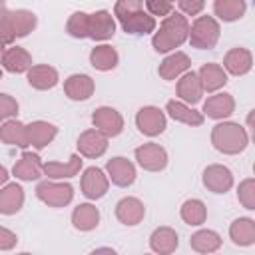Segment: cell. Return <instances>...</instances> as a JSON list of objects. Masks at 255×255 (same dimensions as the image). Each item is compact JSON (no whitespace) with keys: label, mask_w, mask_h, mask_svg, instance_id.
<instances>
[{"label":"cell","mask_w":255,"mask_h":255,"mask_svg":"<svg viewBox=\"0 0 255 255\" xmlns=\"http://www.w3.org/2000/svg\"><path fill=\"white\" fill-rule=\"evenodd\" d=\"M187 36H189V20L177 10H173L169 16L161 20L159 28H155L151 36V46L159 54L175 52V48L187 42Z\"/></svg>","instance_id":"obj_1"},{"label":"cell","mask_w":255,"mask_h":255,"mask_svg":"<svg viewBox=\"0 0 255 255\" xmlns=\"http://www.w3.org/2000/svg\"><path fill=\"white\" fill-rule=\"evenodd\" d=\"M114 18H118L126 34L145 36L157 28V20L143 10V2L139 0H118L114 4Z\"/></svg>","instance_id":"obj_2"},{"label":"cell","mask_w":255,"mask_h":255,"mask_svg":"<svg viewBox=\"0 0 255 255\" xmlns=\"http://www.w3.org/2000/svg\"><path fill=\"white\" fill-rule=\"evenodd\" d=\"M211 145L223 155H237L249 145V133L237 122H217L211 128Z\"/></svg>","instance_id":"obj_3"},{"label":"cell","mask_w":255,"mask_h":255,"mask_svg":"<svg viewBox=\"0 0 255 255\" xmlns=\"http://www.w3.org/2000/svg\"><path fill=\"white\" fill-rule=\"evenodd\" d=\"M221 26L213 16L201 14L189 24V36L187 42L197 50H211L219 42Z\"/></svg>","instance_id":"obj_4"},{"label":"cell","mask_w":255,"mask_h":255,"mask_svg":"<svg viewBox=\"0 0 255 255\" xmlns=\"http://www.w3.org/2000/svg\"><path fill=\"white\" fill-rule=\"evenodd\" d=\"M36 197L48 205V207H66L72 203L74 199V187L66 181H52V179H44L36 185Z\"/></svg>","instance_id":"obj_5"},{"label":"cell","mask_w":255,"mask_h":255,"mask_svg":"<svg viewBox=\"0 0 255 255\" xmlns=\"http://www.w3.org/2000/svg\"><path fill=\"white\" fill-rule=\"evenodd\" d=\"M135 155V161L141 169L145 171H163L167 167V161H169V155L165 151L163 145L155 143V141H147V143H141L135 147L133 151Z\"/></svg>","instance_id":"obj_6"},{"label":"cell","mask_w":255,"mask_h":255,"mask_svg":"<svg viewBox=\"0 0 255 255\" xmlns=\"http://www.w3.org/2000/svg\"><path fill=\"white\" fill-rule=\"evenodd\" d=\"M92 126L96 131L110 139L124 131V116L112 106H100L92 114Z\"/></svg>","instance_id":"obj_7"},{"label":"cell","mask_w":255,"mask_h":255,"mask_svg":"<svg viewBox=\"0 0 255 255\" xmlns=\"http://www.w3.org/2000/svg\"><path fill=\"white\" fill-rule=\"evenodd\" d=\"M135 128L143 135L155 137V135H159V133L165 131V128H167V116L157 106H143L135 114Z\"/></svg>","instance_id":"obj_8"},{"label":"cell","mask_w":255,"mask_h":255,"mask_svg":"<svg viewBox=\"0 0 255 255\" xmlns=\"http://www.w3.org/2000/svg\"><path fill=\"white\" fill-rule=\"evenodd\" d=\"M80 189L84 193V197H88L90 201H96V199H102L108 189H110V179L106 175V171L102 167H86L82 171V177H80Z\"/></svg>","instance_id":"obj_9"},{"label":"cell","mask_w":255,"mask_h":255,"mask_svg":"<svg viewBox=\"0 0 255 255\" xmlns=\"http://www.w3.org/2000/svg\"><path fill=\"white\" fill-rule=\"evenodd\" d=\"M201 181H203V187L211 193H227L235 179H233V171L223 165V163H211L203 169V175H201Z\"/></svg>","instance_id":"obj_10"},{"label":"cell","mask_w":255,"mask_h":255,"mask_svg":"<svg viewBox=\"0 0 255 255\" xmlns=\"http://www.w3.org/2000/svg\"><path fill=\"white\" fill-rule=\"evenodd\" d=\"M235 112V98L229 92H215L207 96L203 102V118H211L215 122H225Z\"/></svg>","instance_id":"obj_11"},{"label":"cell","mask_w":255,"mask_h":255,"mask_svg":"<svg viewBox=\"0 0 255 255\" xmlns=\"http://www.w3.org/2000/svg\"><path fill=\"white\" fill-rule=\"evenodd\" d=\"M106 175H108V179L114 185H118V187H129L135 181L137 171H135L133 161H129L124 155H116V157L108 159V163H106Z\"/></svg>","instance_id":"obj_12"},{"label":"cell","mask_w":255,"mask_h":255,"mask_svg":"<svg viewBox=\"0 0 255 255\" xmlns=\"http://www.w3.org/2000/svg\"><path fill=\"white\" fill-rule=\"evenodd\" d=\"M116 34V18L108 10H96L88 14V38L106 42Z\"/></svg>","instance_id":"obj_13"},{"label":"cell","mask_w":255,"mask_h":255,"mask_svg":"<svg viewBox=\"0 0 255 255\" xmlns=\"http://www.w3.org/2000/svg\"><path fill=\"white\" fill-rule=\"evenodd\" d=\"M116 217L126 227H135L145 217V205L139 197L126 195L116 203Z\"/></svg>","instance_id":"obj_14"},{"label":"cell","mask_w":255,"mask_h":255,"mask_svg":"<svg viewBox=\"0 0 255 255\" xmlns=\"http://www.w3.org/2000/svg\"><path fill=\"white\" fill-rule=\"evenodd\" d=\"M110 139L106 135H102L100 131H96L94 128L86 129L80 133L78 137V155L80 157H88V159H96V157H102L106 151H108V143Z\"/></svg>","instance_id":"obj_15"},{"label":"cell","mask_w":255,"mask_h":255,"mask_svg":"<svg viewBox=\"0 0 255 255\" xmlns=\"http://www.w3.org/2000/svg\"><path fill=\"white\" fill-rule=\"evenodd\" d=\"M82 171V157L78 153H72L68 161H44L42 173L52 181H64L80 175Z\"/></svg>","instance_id":"obj_16"},{"label":"cell","mask_w":255,"mask_h":255,"mask_svg":"<svg viewBox=\"0 0 255 255\" xmlns=\"http://www.w3.org/2000/svg\"><path fill=\"white\" fill-rule=\"evenodd\" d=\"M175 92H177V100L183 102L185 106H191V108L197 102H201V98L205 94L203 88H201V80H199L197 72H193V70H189L181 78H177Z\"/></svg>","instance_id":"obj_17"},{"label":"cell","mask_w":255,"mask_h":255,"mask_svg":"<svg viewBox=\"0 0 255 255\" xmlns=\"http://www.w3.org/2000/svg\"><path fill=\"white\" fill-rule=\"evenodd\" d=\"M225 74H231V76H245L253 70V54L251 50L247 48H231L225 52L223 56V66Z\"/></svg>","instance_id":"obj_18"},{"label":"cell","mask_w":255,"mask_h":255,"mask_svg":"<svg viewBox=\"0 0 255 255\" xmlns=\"http://www.w3.org/2000/svg\"><path fill=\"white\" fill-rule=\"evenodd\" d=\"M189 68H191V58L185 52L175 50V52H171L169 56H165L161 60V64L157 68V74H159L161 80L171 82V80L181 78L185 72H189Z\"/></svg>","instance_id":"obj_19"},{"label":"cell","mask_w":255,"mask_h":255,"mask_svg":"<svg viewBox=\"0 0 255 255\" xmlns=\"http://www.w3.org/2000/svg\"><path fill=\"white\" fill-rule=\"evenodd\" d=\"M96 82L88 74H72L64 80V94L72 102H86L94 96Z\"/></svg>","instance_id":"obj_20"},{"label":"cell","mask_w":255,"mask_h":255,"mask_svg":"<svg viewBox=\"0 0 255 255\" xmlns=\"http://www.w3.org/2000/svg\"><path fill=\"white\" fill-rule=\"evenodd\" d=\"M26 133H28V145L40 151L54 141V137L58 135V126L44 122V120H34L26 124Z\"/></svg>","instance_id":"obj_21"},{"label":"cell","mask_w":255,"mask_h":255,"mask_svg":"<svg viewBox=\"0 0 255 255\" xmlns=\"http://www.w3.org/2000/svg\"><path fill=\"white\" fill-rule=\"evenodd\" d=\"M177 247H179V235L173 227L161 225L151 231L149 249L153 251V255H171V253H175Z\"/></svg>","instance_id":"obj_22"},{"label":"cell","mask_w":255,"mask_h":255,"mask_svg":"<svg viewBox=\"0 0 255 255\" xmlns=\"http://www.w3.org/2000/svg\"><path fill=\"white\" fill-rule=\"evenodd\" d=\"M6 24H8V32L10 36L16 40V38H24L28 36L36 24H38V18L32 10H26V8H16V10H8V18H6Z\"/></svg>","instance_id":"obj_23"},{"label":"cell","mask_w":255,"mask_h":255,"mask_svg":"<svg viewBox=\"0 0 255 255\" xmlns=\"http://www.w3.org/2000/svg\"><path fill=\"white\" fill-rule=\"evenodd\" d=\"M0 68L10 74H26L32 64V54L22 46H8L0 58Z\"/></svg>","instance_id":"obj_24"},{"label":"cell","mask_w":255,"mask_h":255,"mask_svg":"<svg viewBox=\"0 0 255 255\" xmlns=\"http://www.w3.org/2000/svg\"><path fill=\"white\" fill-rule=\"evenodd\" d=\"M42 159L36 151L24 149L18 161L12 165V175L20 181H36L42 175Z\"/></svg>","instance_id":"obj_25"},{"label":"cell","mask_w":255,"mask_h":255,"mask_svg":"<svg viewBox=\"0 0 255 255\" xmlns=\"http://www.w3.org/2000/svg\"><path fill=\"white\" fill-rule=\"evenodd\" d=\"M26 80L28 84L34 88V90H40V92H46V90H52L58 86L60 82V74L54 66H48V64H34L28 72H26Z\"/></svg>","instance_id":"obj_26"},{"label":"cell","mask_w":255,"mask_h":255,"mask_svg":"<svg viewBox=\"0 0 255 255\" xmlns=\"http://www.w3.org/2000/svg\"><path fill=\"white\" fill-rule=\"evenodd\" d=\"M165 116H169L171 120H175V122H179V124H183V126H191V128H199V126H203V122H205V118H203V114L201 112H197L195 108H191V106H185L183 102H179V100H169L167 104H165Z\"/></svg>","instance_id":"obj_27"},{"label":"cell","mask_w":255,"mask_h":255,"mask_svg":"<svg viewBox=\"0 0 255 255\" xmlns=\"http://www.w3.org/2000/svg\"><path fill=\"white\" fill-rule=\"evenodd\" d=\"M24 205V189L18 181H8L0 187V213L16 215Z\"/></svg>","instance_id":"obj_28"},{"label":"cell","mask_w":255,"mask_h":255,"mask_svg":"<svg viewBox=\"0 0 255 255\" xmlns=\"http://www.w3.org/2000/svg\"><path fill=\"white\" fill-rule=\"evenodd\" d=\"M197 76H199V80H201L203 92H207V94H215V92H219V90L227 84V74H225V70L221 68V64H217V62H207V64H203V66L199 68Z\"/></svg>","instance_id":"obj_29"},{"label":"cell","mask_w":255,"mask_h":255,"mask_svg":"<svg viewBox=\"0 0 255 255\" xmlns=\"http://www.w3.org/2000/svg\"><path fill=\"white\" fill-rule=\"evenodd\" d=\"M223 239L217 231L213 229H197L195 233H191L189 237V247L199 253V255H211V253H217L219 247H221Z\"/></svg>","instance_id":"obj_30"},{"label":"cell","mask_w":255,"mask_h":255,"mask_svg":"<svg viewBox=\"0 0 255 255\" xmlns=\"http://www.w3.org/2000/svg\"><path fill=\"white\" fill-rule=\"evenodd\" d=\"M229 239L237 247H251L255 243V219L237 217L229 225Z\"/></svg>","instance_id":"obj_31"},{"label":"cell","mask_w":255,"mask_h":255,"mask_svg":"<svg viewBox=\"0 0 255 255\" xmlns=\"http://www.w3.org/2000/svg\"><path fill=\"white\" fill-rule=\"evenodd\" d=\"M72 225L78 231H92L100 225V209L94 203H80L72 211Z\"/></svg>","instance_id":"obj_32"},{"label":"cell","mask_w":255,"mask_h":255,"mask_svg":"<svg viewBox=\"0 0 255 255\" xmlns=\"http://www.w3.org/2000/svg\"><path fill=\"white\" fill-rule=\"evenodd\" d=\"M247 2L245 0H215L213 2V18L217 22H237L245 16Z\"/></svg>","instance_id":"obj_33"},{"label":"cell","mask_w":255,"mask_h":255,"mask_svg":"<svg viewBox=\"0 0 255 255\" xmlns=\"http://www.w3.org/2000/svg\"><path fill=\"white\" fill-rule=\"evenodd\" d=\"M0 141L6 145H14V147H30L28 145V133H26V124H22L20 120H8L0 126Z\"/></svg>","instance_id":"obj_34"},{"label":"cell","mask_w":255,"mask_h":255,"mask_svg":"<svg viewBox=\"0 0 255 255\" xmlns=\"http://www.w3.org/2000/svg\"><path fill=\"white\" fill-rule=\"evenodd\" d=\"M90 64L100 72H110L120 64V54L110 44H98L90 52Z\"/></svg>","instance_id":"obj_35"},{"label":"cell","mask_w":255,"mask_h":255,"mask_svg":"<svg viewBox=\"0 0 255 255\" xmlns=\"http://www.w3.org/2000/svg\"><path fill=\"white\" fill-rule=\"evenodd\" d=\"M179 217L185 225H191V227H199L205 223L207 219V205L197 199V197H189L181 203L179 207Z\"/></svg>","instance_id":"obj_36"},{"label":"cell","mask_w":255,"mask_h":255,"mask_svg":"<svg viewBox=\"0 0 255 255\" xmlns=\"http://www.w3.org/2000/svg\"><path fill=\"white\" fill-rule=\"evenodd\" d=\"M66 32L78 40L88 38V12H82V10L74 12L66 22Z\"/></svg>","instance_id":"obj_37"},{"label":"cell","mask_w":255,"mask_h":255,"mask_svg":"<svg viewBox=\"0 0 255 255\" xmlns=\"http://www.w3.org/2000/svg\"><path fill=\"white\" fill-rule=\"evenodd\" d=\"M237 201L249 211L255 209V179L253 177H245L237 185Z\"/></svg>","instance_id":"obj_38"},{"label":"cell","mask_w":255,"mask_h":255,"mask_svg":"<svg viewBox=\"0 0 255 255\" xmlns=\"http://www.w3.org/2000/svg\"><path fill=\"white\" fill-rule=\"evenodd\" d=\"M18 110H20V104L14 96L10 94H4L0 92V126L8 120H14L18 116Z\"/></svg>","instance_id":"obj_39"},{"label":"cell","mask_w":255,"mask_h":255,"mask_svg":"<svg viewBox=\"0 0 255 255\" xmlns=\"http://www.w3.org/2000/svg\"><path fill=\"white\" fill-rule=\"evenodd\" d=\"M143 10L149 14V16H169L173 10H175V4L169 2V0H147L143 2Z\"/></svg>","instance_id":"obj_40"},{"label":"cell","mask_w":255,"mask_h":255,"mask_svg":"<svg viewBox=\"0 0 255 255\" xmlns=\"http://www.w3.org/2000/svg\"><path fill=\"white\" fill-rule=\"evenodd\" d=\"M175 8L179 14H183L185 18L187 16H201V12L205 10V2L203 0H179L175 2Z\"/></svg>","instance_id":"obj_41"},{"label":"cell","mask_w":255,"mask_h":255,"mask_svg":"<svg viewBox=\"0 0 255 255\" xmlns=\"http://www.w3.org/2000/svg\"><path fill=\"white\" fill-rule=\"evenodd\" d=\"M16 245H18V235L12 229L0 225V251H12Z\"/></svg>","instance_id":"obj_42"},{"label":"cell","mask_w":255,"mask_h":255,"mask_svg":"<svg viewBox=\"0 0 255 255\" xmlns=\"http://www.w3.org/2000/svg\"><path fill=\"white\" fill-rule=\"evenodd\" d=\"M6 18H8V6L4 2H0V42H4L6 46L14 42V38L10 36L8 32V24H6Z\"/></svg>","instance_id":"obj_43"},{"label":"cell","mask_w":255,"mask_h":255,"mask_svg":"<svg viewBox=\"0 0 255 255\" xmlns=\"http://www.w3.org/2000/svg\"><path fill=\"white\" fill-rule=\"evenodd\" d=\"M90 255H118V251L112 247H96Z\"/></svg>","instance_id":"obj_44"},{"label":"cell","mask_w":255,"mask_h":255,"mask_svg":"<svg viewBox=\"0 0 255 255\" xmlns=\"http://www.w3.org/2000/svg\"><path fill=\"white\" fill-rule=\"evenodd\" d=\"M8 177H10V173H8V169H6V167H4L2 163H0V187L8 183Z\"/></svg>","instance_id":"obj_45"},{"label":"cell","mask_w":255,"mask_h":255,"mask_svg":"<svg viewBox=\"0 0 255 255\" xmlns=\"http://www.w3.org/2000/svg\"><path fill=\"white\" fill-rule=\"evenodd\" d=\"M4 50H6V44H4V42H0V58H2V54H4Z\"/></svg>","instance_id":"obj_46"},{"label":"cell","mask_w":255,"mask_h":255,"mask_svg":"<svg viewBox=\"0 0 255 255\" xmlns=\"http://www.w3.org/2000/svg\"><path fill=\"white\" fill-rule=\"evenodd\" d=\"M16 255H32V253H28V251H22V253H16Z\"/></svg>","instance_id":"obj_47"},{"label":"cell","mask_w":255,"mask_h":255,"mask_svg":"<svg viewBox=\"0 0 255 255\" xmlns=\"http://www.w3.org/2000/svg\"><path fill=\"white\" fill-rule=\"evenodd\" d=\"M2 74H4V70H2V68H0V80H2Z\"/></svg>","instance_id":"obj_48"},{"label":"cell","mask_w":255,"mask_h":255,"mask_svg":"<svg viewBox=\"0 0 255 255\" xmlns=\"http://www.w3.org/2000/svg\"><path fill=\"white\" fill-rule=\"evenodd\" d=\"M143 255H153V253H143Z\"/></svg>","instance_id":"obj_49"},{"label":"cell","mask_w":255,"mask_h":255,"mask_svg":"<svg viewBox=\"0 0 255 255\" xmlns=\"http://www.w3.org/2000/svg\"><path fill=\"white\" fill-rule=\"evenodd\" d=\"M211 255H215V253H211Z\"/></svg>","instance_id":"obj_50"}]
</instances>
